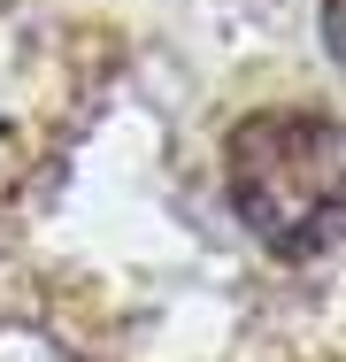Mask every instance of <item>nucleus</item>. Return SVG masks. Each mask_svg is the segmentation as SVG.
Wrapping results in <instances>:
<instances>
[{
	"label": "nucleus",
	"instance_id": "1",
	"mask_svg": "<svg viewBox=\"0 0 346 362\" xmlns=\"http://www.w3.org/2000/svg\"><path fill=\"white\" fill-rule=\"evenodd\" d=\"M223 201L277 262L346 239V124L323 108H262L223 139Z\"/></svg>",
	"mask_w": 346,
	"mask_h": 362
},
{
	"label": "nucleus",
	"instance_id": "2",
	"mask_svg": "<svg viewBox=\"0 0 346 362\" xmlns=\"http://www.w3.org/2000/svg\"><path fill=\"white\" fill-rule=\"evenodd\" d=\"M323 47H331V62L346 70V0H323Z\"/></svg>",
	"mask_w": 346,
	"mask_h": 362
}]
</instances>
